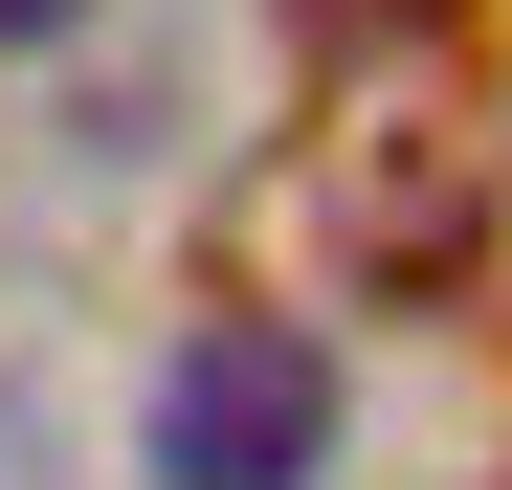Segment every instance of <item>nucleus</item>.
I'll list each match as a JSON object with an SVG mask.
<instances>
[{
    "mask_svg": "<svg viewBox=\"0 0 512 490\" xmlns=\"http://www.w3.org/2000/svg\"><path fill=\"white\" fill-rule=\"evenodd\" d=\"M312 468H334V357L290 312L179 335V379H156V490H312Z\"/></svg>",
    "mask_w": 512,
    "mask_h": 490,
    "instance_id": "f03ea898",
    "label": "nucleus"
},
{
    "mask_svg": "<svg viewBox=\"0 0 512 490\" xmlns=\"http://www.w3.org/2000/svg\"><path fill=\"white\" fill-rule=\"evenodd\" d=\"M290 201L357 290H468L490 268V134H468V67L401 45V67H312V134H290Z\"/></svg>",
    "mask_w": 512,
    "mask_h": 490,
    "instance_id": "f257e3e1",
    "label": "nucleus"
},
{
    "mask_svg": "<svg viewBox=\"0 0 512 490\" xmlns=\"http://www.w3.org/2000/svg\"><path fill=\"white\" fill-rule=\"evenodd\" d=\"M67 23H90V0H0V45H67Z\"/></svg>",
    "mask_w": 512,
    "mask_h": 490,
    "instance_id": "20e7f679",
    "label": "nucleus"
},
{
    "mask_svg": "<svg viewBox=\"0 0 512 490\" xmlns=\"http://www.w3.org/2000/svg\"><path fill=\"white\" fill-rule=\"evenodd\" d=\"M312 67H401V45H468V0H290Z\"/></svg>",
    "mask_w": 512,
    "mask_h": 490,
    "instance_id": "7ed1b4c3",
    "label": "nucleus"
},
{
    "mask_svg": "<svg viewBox=\"0 0 512 490\" xmlns=\"http://www.w3.org/2000/svg\"><path fill=\"white\" fill-rule=\"evenodd\" d=\"M490 490H512V468H490Z\"/></svg>",
    "mask_w": 512,
    "mask_h": 490,
    "instance_id": "39448f33",
    "label": "nucleus"
}]
</instances>
